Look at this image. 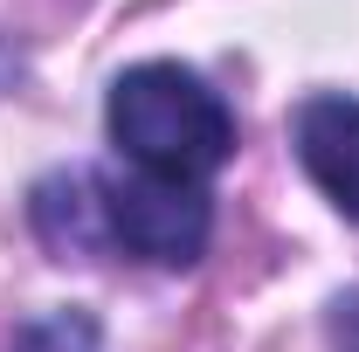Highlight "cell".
Returning a JSON list of instances; mask_svg holds the SVG:
<instances>
[{
	"label": "cell",
	"mask_w": 359,
	"mask_h": 352,
	"mask_svg": "<svg viewBox=\"0 0 359 352\" xmlns=\"http://www.w3.org/2000/svg\"><path fill=\"white\" fill-rule=\"evenodd\" d=\"M111 145L132 159L138 173H159V180H201L228 166L235 152V118L215 90L201 83L194 69L180 62H138L111 83Z\"/></svg>",
	"instance_id": "obj_1"
},
{
	"label": "cell",
	"mask_w": 359,
	"mask_h": 352,
	"mask_svg": "<svg viewBox=\"0 0 359 352\" xmlns=\"http://www.w3.org/2000/svg\"><path fill=\"white\" fill-rule=\"evenodd\" d=\"M104 208V242L132 249L145 263H194L208 249V194L187 180H159V173H118L97 187Z\"/></svg>",
	"instance_id": "obj_2"
},
{
	"label": "cell",
	"mask_w": 359,
	"mask_h": 352,
	"mask_svg": "<svg viewBox=\"0 0 359 352\" xmlns=\"http://www.w3.org/2000/svg\"><path fill=\"white\" fill-rule=\"evenodd\" d=\"M290 138H297L304 173L325 187V201L359 221V97H311V104H297Z\"/></svg>",
	"instance_id": "obj_3"
}]
</instances>
